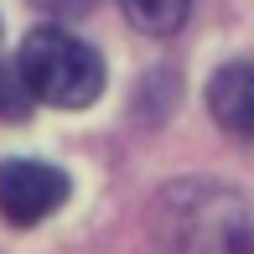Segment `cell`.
<instances>
[{
	"instance_id": "1",
	"label": "cell",
	"mask_w": 254,
	"mask_h": 254,
	"mask_svg": "<svg viewBox=\"0 0 254 254\" xmlns=\"http://www.w3.org/2000/svg\"><path fill=\"white\" fill-rule=\"evenodd\" d=\"M16 73L31 99L57 104V109H88L104 94V63L88 42H78L63 26H37L21 42Z\"/></svg>"
},
{
	"instance_id": "2",
	"label": "cell",
	"mask_w": 254,
	"mask_h": 254,
	"mask_svg": "<svg viewBox=\"0 0 254 254\" xmlns=\"http://www.w3.org/2000/svg\"><path fill=\"white\" fill-rule=\"evenodd\" d=\"M171 254H254V202L244 192H171Z\"/></svg>"
},
{
	"instance_id": "3",
	"label": "cell",
	"mask_w": 254,
	"mask_h": 254,
	"mask_svg": "<svg viewBox=\"0 0 254 254\" xmlns=\"http://www.w3.org/2000/svg\"><path fill=\"white\" fill-rule=\"evenodd\" d=\"M67 202V177L47 161H5L0 166V218L16 228L42 223Z\"/></svg>"
},
{
	"instance_id": "4",
	"label": "cell",
	"mask_w": 254,
	"mask_h": 254,
	"mask_svg": "<svg viewBox=\"0 0 254 254\" xmlns=\"http://www.w3.org/2000/svg\"><path fill=\"white\" fill-rule=\"evenodd\" d=\"M207 109L228 135L254 145V63H228L207 83Z\"/></svg>"
},
{
	"instance_id": "5",
	"label": "cell",
	"mask_w": 254,
	"mask_h": 254,
	"mask_svg": "<svg viewBox=\"0 0 254 254\" xmlns=\"http://www.w3.org/2000/svg\"><path fill=\"white\" fill-rule=\"evenodd\" d=\"M120 5H125V16H130V26L151 31V37H171V31L192 16V0H120Z\"/></svg>"
},
{
	"instance_id": "6",
	"label": "cell",
	"mask_w": 254,
	"mask_h": 254,
	"mask_svg": "<svg viewBox=\"0 0 254 254\" xmlns=\"http://www.w3.org/2000/svg\"><path fill=\"white\" fill-rule=\"evenodd\" d=\"M26 109H31V94H26V83H21L16 63L0 67V120H26Z\"/></svg>"
},
{
	"instance_id": "7",
	"label": "cell",
	"mask_w": 254,
	"mask_h": 254,
	"mask_svg": "<svg viewBox=\"0 0 254 254\" xmlns=\"http://www.w3.org/2000/svg\"><path fill=\"white\" fill-rule=\"evenodd\" d=\"M37 10H47V16H83L94 0H31Z\"/></svg>"
}]
</instances>
